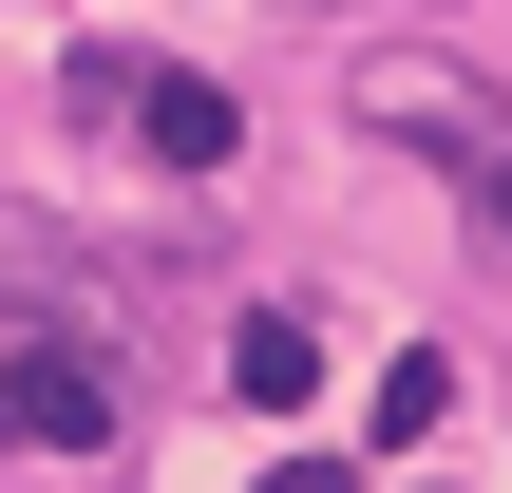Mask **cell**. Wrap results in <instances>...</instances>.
Segmentation results:
<instances>
[{
  "instance_id": "1",
  "label": "cell",
  "mask_w": 512,
  "mask_h": 493,
  "mask_svg": "<svg viewBox=\"0 0 512 493\" xmlns=\"http://www.w3.org/2000/svg\"><path fill=\"white\" fill-rule=\"evenodd\" d=\"M0 437H19V456H95V437H114L95 342H0Z\"/></svg>"
},
{
  "instance_id": "2",
  "label": "cell",
  "mask_w": 512,
  "mask_h": 493,
  "mask_svg": "<svg viewBox=\"0 0 512 493\" xmlns=\"http://www.w3.org/2000/svg\"><path fill=\"white\" fill-rule=\"evenodd\" d=\"M133 133H152L171 171H228V133H247V114H228L209 76H152V95H133Z\"/></svg>"
},
{
  "instance_id": "3",
  "label": "cell",
  "mask_w": 512,
  "mask_h": 493,
  "mask_svg": "<svg viewBox=\"0 0 512 493\" xmlns=\"http://www.w3.org/2000/svg\"><path fill=\"white\" fill-rule=\"evenodd\" d=\"M228 380H247L266 418H304V399H323V342H304V323L266 304V323H228Z\"/></svg>"
},
{
  "instance_id": "4",
  "label": "cell",
  "mask_w": 512,
  "mask_h": 493,
  "mask_svg": "<svg viewBox=\"0 0 512 493\" xmlns=\"http://www.w3.org/2000/svg\"><path fill=\"white\" fill-rule=\"evenodd\" d=\"M437 399H456V361H437V342H418V361H380V418H361V437H380V456H399V437H437Z\"/></svg>"
},
{
  "instance_id": "5",
  "label": "cell",
  "mask_w": 512,
  "mask_h": 493,
  "mask_svg": "<svg viewBox=\"0 0 512 493\" xmlns=\"http://www.w3.org/2000/svg\"><path fill=\"white\" fill-rule=\"evenodd\" d=\"M266 493H342V475H323V456H285V475H266Z\"/></svg>"
}]
</instances>
